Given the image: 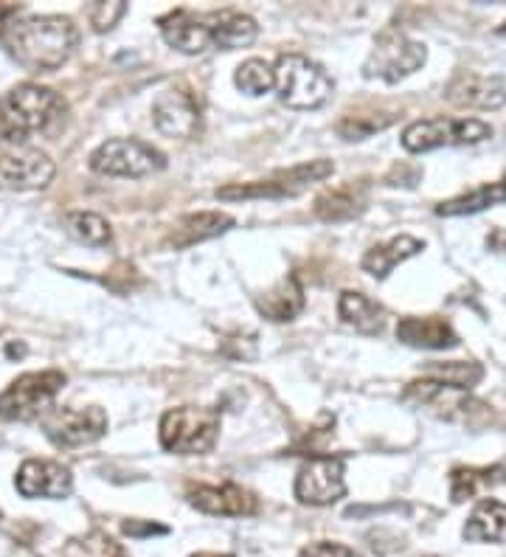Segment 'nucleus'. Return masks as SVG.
Wrapping results in <instances>:
<instances>
[{
	"label": "nucleus",
	"instance_id": "f03ea898",
	"mask_svg": "<svg viewBox=\"0 0 506 557\" xmlns=\"http://www.w3.org/2000/svg\"><path fill=\"white\" fill-rule=\"evenodd\" d=\"M65 116L62 96L42 85H17L0 99V138L9 144H26Z\"/></svg>",
	"mask_w": 506,
	"mask_h": 557
},
{
	"label": "nucleus",
	"instance_id": "393cba45",
	"mask_svg": "<svg viewBox=\"0 0 506 557\" xmlns=\"http://www.w3.org/2000/svg\"><path fill=\"white\" fill-rule=\"evenodd\" d=\"M337 315L344 319V324L355 326L363 335H380L385 330V310L374 299L363 296L358 290L341 293L337 299Z\"/></svg>",
	"mask_w": 506,
	"mask_h": 557
},
{
	"label": "nucleus",
	"instance_id": "c85d7f7f",
	"mask_svg": "<svg viewBox=\"0 0 506 557\" xmlns=\"http://www.w3.org/2000/svg\"><path fill=\"white\" fill-rule=\"evenodd\" d=\"M425 377H433L439 383H447L453 388H461V392H470V388L479 386L484 381V367L476 363V360H445V363H428Z\"/></svg>",
	"mask_w": 506,
	"mask_h": 557
},
{
	"label": "nucleus",
	"instance_id": "f3484780",
	"mask_svg": "<svg viewBox=\"0 0 506 557\" xmlns=\"http://www.w3.org/2000/svg\"><path fill=\"white\" fill-rule=\"evenodd\" d=\"M152 122L169 138H192L200 127V108L186 88H169L152 104Z\"/></svg>",
	"mask_w": 506,
	"mask_h": 557
},
{
	"label": "nucleus",
	"instance_id": "423d86ee",
	"mask_svg": "<svg viewBox=\"0 0 506 557\" xmlns=\"http://www.w3.org/2000/svg\"><path fill=\"white\" fill-rule=\"evenodd\" d=\"M335 172L332 161H310L298 163L291 170H282L276 175L264 177V181H254V184H231L217 189V198L220 200H282V198H296L304 189H310L312 184L324 181Z\"/></svg>",
	"mask_w": 506,
	"mask_h": 557
},
{
	"label": "nucleus",
	"instance_id": "4c0bfd02",
	"mask_svg": "<svg viewBox=\"0 0 506 557\" xmlns=\"http://www.w3.org/2000/svg\"><path fill=\"white\" fill-rule=\"evenodd\" d=\"M195 557H234V555H217V552H200V555Z\"/></svg>",
	"mask_w": 506,
	"mask_h": 557
},
{
	"label": "nucleus",
	"instance_id": "20e7f679",
	"mask_svg": "<svg viewBox=\"0 0 506 557\" xmlns=\"http://www.w3.org/2000/svg\"><path fill=\"white\" fill-rule=\"evenodd\" d=\"M273 88L287 108L316 110L332 96V79L304 54H282L273 69Z\"/></svg>",
	"mask_w": 506,
	"mask_h": 557
},
{
	"label": "nucleus",
	"instance_id": "7ed1b4c3",
	"mask_svg": "<svg viewBox=\"0 0 506 557\" xmlns=\"http://www.w3.org/2000/svg\"><path fill=\"white\" fill-rule=\"evenodd\" d=\"M161 445L169 454H209L220 440V411L217 408H172L161 417Z\"/></svg>",
	"mask_w": 506,
	"mask_h": 557
},
{
	"label": "nucleus",
	"instance_id": "39448f33",
	"mask_svg": "<svg viewBox=\"0 0 506 557\" xmlns=\"http://www.w3.org/2000/svg\"><path fill=\"white\" fill-rule=\"evenodd\" d=\"M65 383L67 377L57 369L21 374L0 395V420L32 422L37 417H46L54 408L57 395L65 388Z\"/></svg>",
	"mask_w": 506,
	"mask_h": 557
},
{
	"label": "nucleus",
	"instance_id": "5701e85b",
	"mask_svg": "<svg viewBox=\"0 0 506 557\" xmlns=\"http://www.w3.org/2000/svg\"><path fill=\"white\" fill-rule=\"evenodd\" d=\"M461 535L470 544H506V504L498 498H484L470 512Z\"/></svg>",
	"mask_w": 506,
	"mask_h": 557
},
{
	"label": "nucleus",
	"instance_id": "f257e3e1",
	"mask_svg": "<svg viewBox=\"0 0 506 557\" xmlns=\"http://www.w3.org/2000/svg\"><path fill=\"white\" fill-rule=\"evenodd\" d=\"M9 48L14 60L32 74H46L57 71L71 60V54L79 46V28L71 17L62 14H42V17H26L14 21L7 32Z\"/></svg>",
	"mask_w": 506,
	"mask_h": 557
},
{
	"label": "nucleus",
	"instance_id": "c756f323",
	"mask_svg": "<svg viewBox=\"0 0 506 557\" xmlns=\"http://www.w3.org/2000/svg\"><path fill=\"white\" fill-rule=\"evenodd\" d=\"M67 234L79 243L90 245V248H101L113 239V232H110V223L94 211H74L65 218Z\"/></svg>",
	"mask_w": 506,
	"mask_h": 557
},
{
	"label": "nucleus",
	"instance_id": "a211bd4d",
	"mask_svg": "<svg viewBox=\"0 0 506 557\" xmlns=\"http://www.w3.org/2000/svg\"><path fill=\"white\" fill-rule=\"evenodd\" d=\"M161 35L169 46L181 51V54H202V51H209L211 48V28H209V17L202 14L186 12V9H177V12H169L166 17H161Z\"/></svg>",
	"mask_w": 506,
	"mask_h": 557
},
{
	"label": "nucleus",
	"instance_id": "9d476101",
	"mask_svg": "<svg viewBox=\"0 0 506 557\" xmlns=\"http://www.w3.org/2000/svg\"><path fill=\"white\" fill-rule=\"evenodd\" d=\"M428 51L422 42L405 37L403 32H385L374 42V51L369 54L363 65V74L369 79L383 82H399L405 76H411L425 65Z\"/></svg>",
	"mask_w": 506,
	"mask_h": 557
},
{
	"label": "nucleus",
	"instance_id": "1a4fd4ad",
	"mask_svg": "<svg viewBox=\"0 0 506 557\" xmlns=\"http://www.w3.org/2000/svg\"><path fill=\"white\" fill-rule=\"evenodd\" d=\"M403 400L431 408L433 414H439L442 420L465 422V425H476L479 420H486V417L493 414L486 403L476 400V397H470L461 388L433 381V377H419V381L408 383L403 392Z\"/></svg>",
	"mask_w": 506,
	"mask_h": 557
},
{
	"label": "nucleus",
	"instance_id": "f8f14e48",
	"mask_svg": "<svg viewBox=\"0 0 506 557\" xmlns=\"http://www.w3.org/2000/svg\"><path fill=\"white\" fill-rule=\"evenodd\" d=\"M346 473L341 456H316L298 470L296 498L310 507H330L346 496Z\"/></svg>",
	"mask_w": 506,
	"mask_h": 557
},
{
	"label": "nucleus",
	"instance_id": "58836bf2",
	"mask_svg": "<svg viewBox=\"0 0 506 557\" xmlns=\"http://www.w3.org/2000/svg\"><path fill=\"white\" fill-rule=\"evenodd\" d=\"M498 35H506V23H504V26H501V28H498Z\"/></svg>",
	"mask_w": 506,
	"mask_h": 557
},
{
	"label": "nucleus",
	"instance_id": "aec40b11",
	"mask_svg": "<svg viewBox=\"0 0 506 557\" xmlns=\"http://www.w3.org/2000/svg\"><path fill=\"white\" fill-rule=\"evenodd\" d=\"M369 206V184L366 181H346L341 186L324 189L316 198V214L326 223H341L363 214Z\"/></svg>",
	"mask_w": 506,
	"mask_h": 557
},
{
	"label": "nucleus",
	"instance_id": "4468645a",
	"mask_svg": "<svg viewBox=\"0 0 506 557\" xmlns=\"http://www.w3.org/2000/svg\"><path fill=\"white\" fill-rule=\"evenodd\" d=\"M445 99L456 108L498 110L506 104V79L501 74L484 76L472 71H456L445 85Z\"/></svg>",
	"mask_w": 506,
	"mask_h": 557
},
{
	"label": "nucleus",
	"instance_id": "ea45409f",
	"mask_svg": "<svg viewBox=\"0 0 506 557\" xmlns=\"http://www.w3.org/2000/svg\"><path fill=\"white\" fill-rule=\"evenodd\" d=\"M501 181H504V186H506V175H504V177H501Z\"/></svg>",
	"mask_w": 506,
	"mask_h": 557
},
{
	"label": "nucleus",
	"instance_id": "2eb2a0df",
	"mask_svg": "<svg viewBox=\"0 0 506 557\" xmlns=\"http://www.w3.org/2000/svg\"><path fill=\"white\" fill-rule=\"evenodd\" d=\"M192 507H197L206 516H220V518H243L257 512V496L248 493L239 484H189L186 490Z\"/></svg>",
	"mask_w": 506,
	"mask_h": 557
},
{
	"label": "nucleus",
	"instance_id": "a878e982",
	"mask_svg": "<svg viewBox=\"0 0 506 557\" xmlns=\"http://www.w3.org/2000/svg\"><path fill=\"white\" fill-rule=\"evenodd\" d=\"M257 310L270 321H293L304 310V287L298 276L282 278L276 287H270L262 299H257Z\"/></svg>",
	"mask_w": 506,
	"mask_h": 557
},
{
	"label": "nucleus",
	"instance_id": "6e6552de",
	"mask_svg": "<svg viewBox=\"0 0 506 557\" xmlns=\"http://www.w3.org/2000/svg\"><path fill=\"white\" fill-rule=\"evenodd\" d=\"M166 166V156L158 147L138 138H113L99 144L90 156V170L104 177H147Z\"/></svg>",
	"mask_w": 506,
	"mask_h": 557
},
{
	"label": "nucleus",
	"instance_id": "dca6fc26",
	"mask_svg": "<svg viewBox=\"0 0 506 557\" xmlns=\"http://www.w3.org/2000/svg\"><path fill=\"white\" fill-rule=\"evenodd\" d=\"M14 487L23 498H67L74 490L71 470L51 459H26L14 476Z\"/></svg>",
	"mask_w": 506,
	"mask_h": 557
},
{
	"label": "nucleus",
	"instance_id": "ddd939ff",
	"mask_svg": "<svg viewBox=\"0 0 506 557\" xmlns=\"http://www.w3.org/2000/svg\"><path fill=\"white\" fill-rule=\"evenodd\" d=\"M54 161L40 150L0 152V189L32 191L54 181Z\"/></svg>",
	"mask_w": 506,
	"mask_h": 557
},
{
	"label": "nucleus",
	"instance_id": "0eeeda50",
	"mask_svg": "<svg viewBox=\"0 0 506 557\" xmlns=\"http://www.w3.org/2000/svg\"><path fill=\"white\" fill-rule=\"evenodd\" d=\"M493 138V127L481 119H422L403 129V147L408 152H431L439 147H467Z\"/></svg>",
	"mask_w": 506,
	"mask_h": 557
},
{
	"label": "nucleus",
	"instance_id": "c9c22d12",
	"mask_svg": "<svg viewBox=\"0 0 506 557\" xmlns=\"http://www.w3.org/2000/svg\"><path fill=\"white\" fill-rule=\"evenodd\" d=\"M124 532L133 537L138 535H163L166 532V527H158V523H141V521H127L124 523Z\"/></svg>",
	"mask_w": 506,
	"mask_h": 557
},
{
	"label": "nucleus",
	"instance_id": "473e14b6",
	"mask_svg": "<svg viewBox=\"0 0 506 557\" xmlns=\"http://www.w3.org/2000/svg\"><path fill=\"white\" fill-rule=\"evenodd\" d=\"M234 82L243 94L262 96L273 88V69L264 60H248L236 69Z\"/></svg>",
	"mask_w": 506,
	"mask_h": 557
},
{
	"label": "nucleus",
	"instance_id": "cd10ccee",
	"mask_svg": "<svg viewBox=\"0 0 506 557\" xmlns=\"http://www.w3.org/2000/svg\"><path fill=\"white\" fill-rule=\"evenodd\" d=\"M498 203H506L504 181H498V184H484L479 189L467 191V195H459V198L445 200V203L436 206V214L439 218H465V214H476V211H484Z\"/></svg>",
	"mask_w": 506,
	"mask_h": 557
},
{
	"label": "nucleus",
	"instance_id": "6ab92c4d",
	"mask_svg": "<svg viewBox=\"0 0 506 557\" xmlns=\"http://www.w3.org/2000/svg\"><path fill=\"white\" fill-rule=\"evenodd\" d=\"M399 344L414 349H453L459 347V335L451 321L442 315H405L397 324Z\"/></svg>",
	"mask_w": 506,
	"mask_h": 557
},
{
	"label": "nucleus",
	"instance_id": "b1692460",
	"mask_svg": "<svg viewBox=\"0 0 506 557\" xmlns=\"http://www.w3.org/2000/svg\"><path fill=\"white\" fill-rule=\"evenodd\" d=\"M419 251H425V243H422V239L408 237V234H399V237L388 239V243H383V245H374L371 251H366L360 268H363L369 276L385 278L388 273L394 271V268L399 265V262L417 257Z\"/></svg>",
	"mask_w": 506,
	"mask_h": 557
},
{
	"label": "nucleus",
	"instance_id": "72a5a7b5",
	"mask_svg": "<svg viewBox=\"0 0 506 557\" xmlns=\"http://www.w3.org/2000/svg\"><path fill=\"white\" fill-rule=\"evenodd\" d=\"M124 12H127V7L119 0L115 3H96V7H90V23H94L96 32H110L115 23L122 21Z\"/></svg>",
	"mask_w": 506,
	"mask_h": 557
},
{
	"label": "nucleus",
	"instance_id": "4be33fe9",
	"mask_svg": "<svg viewBox=\"0 0 506 557\" xmlns=\"http://www.w3.org/2000/svg\"><path fill=\"white\" fill-rule=\"evenodd\" d=\"M206 17L211 28V48H220V51L248 48L259 35L257 21L243 12H214Z\"/></svg>",
	"mask_w": 506,
	"mask_h": 557
},
{
	"label": "nucleus",
	"instance_id": "2f4dec72",
	"mask_svg": "<svg viewBox=\"0 0 506 557\" xmlns=\"http://www.w3.org/2000/svg\"><path fill=\"white\" fill-rule=\"evenodd\" d=\"M62 557H129L115 537H110L108 532L94 530L88 535L74 537L71 544L65 546Z\"/></svg>",
	"mask_w": 506,
	"mask_h": 557
},
{
	"label": "nucleus",
	"instance_id": "7c9ffc66",
	"mask_svg": "<svg viewBox=\"0 0 506 557\" xmlns=\"http://www.w3.org/2000/svg\"><path fill=\"white\" fill-rule=\"evenodd\" d=\"M397 122V116L394 113H346L341 122L335 124L337 136L346 138V141H363V138L374 136V133H380V129L392 127V124Z\"/></svg>",
	"mask_w": 506,
	"mask_h": 557
},
{
	"label": "nucleus",
	"instance_id": "e433bc0d",
	"mask_svg": "<svg viewBox=\"0 0 506 557\" xmlns=\"http://www.w3.org/2000/svg\"><path fill=\"white\" fill-rule=\"evenodd\" d=\"M21 14V7H12V3H3L0 7V37L7 35L9 28L14 26V17Z\"/></svg>",
	"mask_w": 506,
	"mask_h": 557
},
{
	"label": "nucleus",
	"instance_id": "9b49d317",
	"mask_svg": "<svg viewBox=\"0 0 506 557\" xmlns=\"http://www.w3.org/2000/svg\"><path fill=\"white\" fill-rule=\"evenodd\" d=\"M42 431L57 448H82L108 434V414L99 406L54 408L42 420Z\"/></svg>",
	"mask_w": 506,
	"mask_h": 557
},
{
	"label": "nucleus",
	"instance_id": "bb28decb",
	"mask_svg": "<svg viewBox=\"0 0 506 557\" xmlns=\"http://www.w3.org/2000/svg\"><path fill=\"white\" fill-rule=\"evenodd\" d=\"M506 482L504 465H490V468H453L451 470V498L453 504L470 502L486 490L498 487Z\"/></svg>",
	"mask_w": 506,
	"mask_h": 557
},
{
	"label": "nucleus",
	"instance_id": "412c9836",
	"mask_svg": "<svg viewBox=\"0 0 506 557\" xmlns=\"http://www.w3.org/2000/svg\"><path fill=\"white\" fill-rule=\"evenodd\" d=\"M229 228H234V218L231 214H223V211H197V214H186V218L172 225L166 243L181 251V248H189V245L220 237Z\"/></svg>",
	"mask_w": 506,
	"mask_h": 557
},
{
	"label": "nucleus",
	"instance_id": "f704fd0d",
	"mask_svg": "<svg viewBox=\"0 0 506 557\" xmlns=\"http://www.w3.org/2000/svg\"><path fill=\"white\" fill-rule=\"evenodd\" d=\"M298 557H363V555L351 549V546L330 544V541H318V544H310L307 549L298 552Z\"/></svg>",
	"mask_w": 506,
	"mask_h": 557
}]
</instances>
